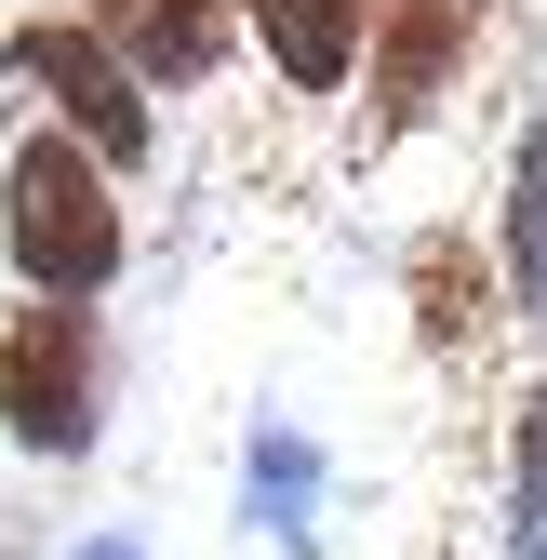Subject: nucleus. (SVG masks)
Returning a JSON list of instances; mask_svg holds the SVG:
<instances>
[{
  "label": "nucleus",
  "mask_w": 547,
  "mask_h": 560,
  "mask_svg": "<svg viewBox=\"0 0 547 560\" xmlns=\"http://www.w3.org/2000/svg\"><path fill=\"white\" fill-rule=\"evenodd\" d=\"M0 241H14V280L40 307H81L120 280V200H107V161L67 148L40 120L14 161H0Z\"/></svg>",
  "instance_id": "nucleus-1"
},
{
  "label": "nucleus",
  "mask_w": 547,
  "mask_h": 560,
  "mask_svg": "<svg viewBox=\"0 0 547 560\" xmlns=\"http://www.w3.org/2000/svg\"><path fill=\"white\" fill-rule=\"evenodd\" d=\"M0 428H14L40 467H67V454H94V428H107V334H94V307H14V334H0Z\"/></svg>",
  "instance_id": "nucleus-2"
},
{
  "label": "nucleus",
  "mask_w": 547,
  "mask_h": 560,
  "mask_svg": "<svg viewBox=\"0 0 547 560\" xmlns=\"http://www.w3.org/2000/svg\"><path fill=\"white\" fill-rule=\"evenodd\" d=\"M14 81L67 120V148H94L107 174L148 161V94H133V67H120L81 14H27V27H14Z\"/></svg>",
  "instance_id": "nucleus-3"
},
{
  "label": "nucleus",
  "mask_w": 547,
  "mask_h": 560,
  "mask_svg": "<svg viewBox=\"0 0 547 560\" xmlns=\"http://www.w3.org/2000/svg\"><path fill=\"white\" fill-rule=\"evenodd\" d=\"M467 40H481V0H374V40H361V67H374V133H415L454 94Z\"/></svg>",
  "instance_id": "nucleus-4"
},
{
  "label": "nucleus",
  "mask_w": 547,
  "mask_h": 560,
  "mask_svg": "<svg viewBox=\"0 0 547 560\" xmlns=\"http://www.w3.org/2000/svg\"><path fill=\"white\" fill-rule=\"evenodd\" d=\"M81 27L133 67V94H200V81L228 67L241 0H81Z\"/></svg>",
  "instance_id": "nucleus-5"
},
{
  "label": "nucleus",
  "mask_w": 547,
  "mask_h": 560,
  "mask_svg": "<svg viewBox=\"0 0 547 560\" xmlns=\"http://www.w3.org/2000/svg\"><path fill=\"white\" fill-rule=\"evenodd\" d=\"M241 14H254L267 67H281L294 94H334L361 67V40H374V0H241Z\"/></svg>",
  "instance_id": "nucleus-6"
},
{
  "label": "nucleus",
  "mask_w": 547,
  "mask_h": 560,
  "mask_svg": "<svg viewBox=\"0 0 547 560\" xmlns=\"http://www.w3.org/2000/svg\"><path fill=\"white\" fill-rule=\"evenodd\" d=\"M481 320H494L481 254H467L454 228H428V241H415V334H428V347H481Z\"/></svg>",
  "instance_id": "nucleus-7"
},
{
  "label": "nucleus",
  "mask_w": 547,
  "mask_h": 560,
  "mask_svg": "<svg viewBox=\"0 0 547 560\" xmlns=\"http://www.w3.org/2000/svg\"><path fill=\"white\" fill-rule=\"evenodd\" d=\"M241 494H254V521L281 534V547H307V508H321V454H307L294 428H254V454H241Z\"/></svg>",
  "instance_id": "nucleus-8"
},
{
  "label": "nucleus",
  "mask_w": 547,
  "mask_h": 560,
  "mask_svg": "<svg viewBox=\"0 0 547 560\" xmlns=\"http://www.w3.org/2000/svg\"><path fill=\"white\" fill-rule=\"evenodd\" d=\"M508 280H521V307L547 320V120L521 133V174H508Z\"/></svg>",
  "instance_id": "nucleus-9"
},
{
  "label": "nucleus",
  "mask_w": 547,
  "mask_h": 560,
  "mask_svg": "<svg viewBox=\"0 0 547 560\" xmlns=\"http://www.w3.org/2000/svg\"><path fill=\"white\" fill-rule=\"evenodd\" d=\"M508 441H521V454H508V534H521V547H547V374L521 387Z\"/></svg>",
  "instance_id": "nucleus-10"
},
{
  "label": "nucleus",
  "mask_w": 547,
  "mask_h": 560,
  "mask_svg": "<svg viewBox=\"0 0 547 560\" xmlns=\"http://www.w3.org/2000/svg\"><path fill=\"white\" fill-rule=\"evenodd\" d=\"M81 560H148V547H133V534H94V547H81Z\"/></svg>",
  "instance_id": "nucleus-11"
}]
</instances>
